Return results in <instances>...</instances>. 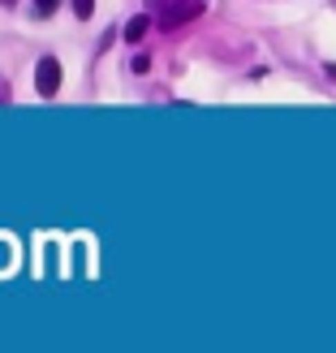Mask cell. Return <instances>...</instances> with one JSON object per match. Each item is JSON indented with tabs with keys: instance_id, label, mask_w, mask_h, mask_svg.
I'll return each instance as SVG.
<instances>
[{
	"instance_id": "cell-1",
	"label": "cell",
	"mask_w": 336,
	"mask_h": 353,
	"mask_svg": "<svg viewBox=\"0 0 336 353\" xmlns=\"http://www.w3.org/2000/svg\"><path fill=\"white\" fill-rule=\"evenodd\" d=\"M34 91L39 95H57L61 91V61L57 57H43L34 65Z\"/></svg>"
},
{
	"instance_id": "cell-2",
	"label": "cell",
	"mask_w": 336,
	"mask_h": 353,
	"mask_svg": "<svg viewBox=\"0 0 336 353\" xmlns=\"http://www.w3.org/2000/svg\"><path fill=\"white\" fill-rule=\"evenodd\" d=\"M199 13H203V0H186V5H172V9L160 17V26H164V30H172V26L190 22V17H199Z\"/></svg>"
},
{
	"instance_id": "cell-3",
	"label": "cell",
	"mask_w": 336,
	"mask_h": 353,
	"mask_svg": "<svg viewBox=\"0 0 336 353\" xmlns=\"http://www.w3.org/2000/svg\"><path fill=\"white\" fill-rule=\"evenodd\" d=\"M147 30H151V17H147V13H138V17H130V26H126V39H130V43H138Z\"/></svg>"
},
{
	"instance_id": "cell-4",
	"label": "cell",
	"mask_w": 336,
	"mask_h": 353,
	"mask_svg": "<svg viewBox=\"0 0 336 353\" xmlns=\"http://www.w3.org/2000/svg\"><path fill=\"white\" fill-rule=\"evenodd\" d=\"M74 13H78V22H86L95 13V0H74Z\"/></svg>"
},
{
	"instance_id": "cell-5",
	"label": "cell",
	"mask_w": 336,
	"mask_h": 353,
	"mask_svg": "<svg viewBox=\"0 0 336 353\" xmlns=\"http://www.w3.org/2000/svg\"><path fill=\"white\" fill-rule=\"evenodd\" d=\"M34 9H39L43 17H52V13H57V0H34Z\"/></svg>"
},
{
	"instance_id": "cell-6",
	"label": "cell",
	"mask_w": 336,
	"mask_h": 353,
	"mask_svg": "<svg viewBox=\"0 0 336 353\" xmlns=\"http://www.w3.org/2000/svg\"><path fill=\"white\" fill-rule=\"evenodd\" d=\"M130 69H134V74H147V69H151V57H134Z\"/></svg>"
},
{
	"instance_id": "cell-7",
	"label": "cell",
	"mask_w": 336,
	"mask_h": 353,
	"mask_svg": "<svg viewBox=\"0 0 336 353\" xmlns=\"http://www.w3.org/2000/svg\"><path fill=\"white\" fill-rule=\"evenodd\" d=\"M5 5H9V0H5Z\"/></svg>"
}]
</instances>
